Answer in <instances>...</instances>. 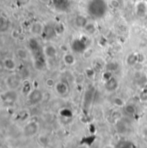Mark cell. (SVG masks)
I'll return each mask as SVG.
<instances>
[{"mask_svg":"<svg viewBox=\"0 0 147 148\" xmlns=\"http://www.w3.org/2000/svg\"><path fill=\"white\" fill-rule=\"evenodd\" d=\"M88 13L96 19L103 17L108 11V4L105 0H90L87 5Z\"/></svg>","mask_w":147,"mask_h":148,"instance_id":"cell-1","label":"cell"},{"mask_svg":"<svg viewBox=\"0 0 147 148\" xmlns=\"http://www.w3.org/2000/svg\"><path fill=\"white\" fill-rule=\"evenodd\" d=\"M22 84L21 77L17 74H10L5 78V84L8 90H16Z\"/></svg>","mask_w":147,"mask_h":148,"instance_id":"cell-2","label":"cell"},{"mask_svg":"<svg viewBox=\"0 0 147 148\" xmlns=\"http://www.w3.org/2000/svg\"><path fill=\"white\" fill-rule=\"evenodd\" d=\"M38 130H39V125L36 121H29L23 127L24 135L27 137H32L36 135Z\"/></svg>","mask_w":147,"mask_h":148,"instance_id":"cell-3","label":"cell"},{"mask_svg":"<svg viewBox=\"0 0 147 148\" xmlns=\"http://www.w3.org/2000/svg\"><path fill=\"white\" fill-rule=\"evenodd\" d=\"M45 30V26L41 22L36 21L29 26V32L34 36H42Z\"/></svg>","mask_w":147,"mask_h":148,"instance_id":"cell-4","label":"cell"},{"mask_svg":"<svg viewBox=\"0 0 147 148\" xmlns=\"http://www.w3.org/2000/svg\"><path fill=\"white\" fill-rule=\"evenodd\" d=\"M43 55L46 60H53L54 59L57 54H58V51L57 48L55 47V46L52 45V44H48L46 46H45L43 47Z\"/></svg>","mask_w":147,"mask_h":148,"instance_id":"cell-5","label":"cell"},{"mask_svg":"<svg viewBox=\"0 0 147 148\" xmlns=\"http://www.w3.org/2000/svg\"><path fill=\"white\" fill-rule=\"evenodd\" d=\"M43 97H44L43 92L40 90H39V89H34L29 94V101L32 104H37V103H40L42 101Z\"/></svg>","mask_w":147,"mask_h":148,"instance_id":"cell-6","label":"cell"},{"mask_svg":"<svg viewBox=\"0 0 147 148\" xmlns=\"http://www.w3.org/2000/svg\"><path fill=\"white\" fill-rule=\"evenodd\" d=\"M53 7L59 11H66L70 7L69 0H52Z\"/></svg>","mask_w":147,"mask_h":148,"instance_id":"cell-7","label":"cell"},{"mask_svg":"<svg viewBox=\"0 0 147 148\" xmlns=\"http://www.w3.org/2000/svg\"><path fill=\"white\" fill-rule=\"evenodd\" d=\"M54 88H55L56 92L60 96H66L69 91V87H68L67 84L65 82H62V81L57 82Z\"/></svg>","mask_w":147,"mask_h":148,"instance_id":"cell-8","label":"cell"},{"mask_svg":"<svg viewBox=\"0 0 147 148\" xmlns=\"http://www.w3.org/2000/svg\"><path fill=\"white\" fill-rule=\"evenodd\" d=\"M72 47H73L74 51H76L77 53H83V51L88 47V46L83 42V40L80 38V39H77L72 42Z\"/></svg>","mask_w":147,"mask_h":148,"instance_id":"cell-9","label":"cell"},{"mask_svg":"<svg viewBox=\"0 0 147 148\" xmlns=\"http://www.w3.org/2000/svg\"><path fill=\"white\" fill-rule=\"evenodd\" d=\"M3 66L9 72H14L16 68V63L11 58H5L3 60Z\"/></svg>","mask_w":147,"mask_h":148,"instance_id":"cell-10","label":"cell"},{"mask_svg":"<svg viewBox=\"0 0 147 148\" xmlns=\"http://www.w3.org/2000/svg\"><path fill=\"white\" fill-rule=\"evenodd\" d=\"M136 13L139 16H145L147 13V5L146 2L140 1L136 4Z\"/></svg>","mask_w":147,"mask_h":148,"instance_id":"cell-11","label":"cell"},{"mask_svg":"<svg viewBox=\"0 0 147 148\" xmlns=\"http://www.w3.org/2000/svg\"><path fill=\"white\" fill-rule=\"evenodd\" d=\"M74 23H75V25L77 28H79V29H84V27L86 26V24L89 22H88V19L84 16H83V15H77L76 16V18H75Z\"/></svg>","mask_w":147,"mask_h":148,"instance_id":"cell-12","label":"cell"},{"mask_svg":"<svg viewBox=\"0 0 147 148\" xmlns=\"http://www.w3.org/2000/svg\"><path fill=\"white\" fill-rule=\"evenodd\" d=\"M63 62L66 65V66H73L76 63V58L72 53H65L63 55Z\"/></svg>","mask_w":147,"mask_h":148,"instance_id":"cell-13","label":"cell"},{"mask_svg":"<svg viewBox=\"0 0 147 148\" xmlns=\"http://www.w3.org/2000/svg\"><path fill=\"white\" fill-rule=\"evenodd\" d=\"M16 54L17 56V58L23 61H25L29 59V53L28 50L24 47H19L16 49Z\"/></svg>","mask_w":147,"mask_h":148,"instance_id":"cell-14","label":"cell"},{"mask_svg":"<svg viewBox=\"0 0 147 148\" xmlns=\"http://www.w3.org/2000/svg\"><path fill=\"white\" fill-rule=\"evenodd\" d=\"M104 84H105V88L108 90L113 91V90H114L117 89V87H118V81H117L116 78H114L113 77L109 80H108L107 82H105Z\"/></svg>","mask_w":147,"mask_h":148,"instance_id":"cell-15","label":"cell"},{"mask_svg":"<svg viewBox=\"0 0 147 148\" xmlns=\"http://www.w3.org/2000/svg\"><path fill=\"white\" fill-rule=\"evenodd\" d=\"M3 97H4L7 101H16L17 98V94L16 93V90H9L7 92H5L4 94H3Z\"/></svg>","mask_w":147,"mask_h":148,"instance_id":"cell-16","label":"cell"},{"mask_svg":"<svg viewBox=\"0 0 147 148\" xmlns=\"http://www.w3.org/2000/svg\"><path fill=\"white\" fill-rule=\"evenodd\" d=\"M138 54L139 53H131L127 56L126 59V63L129 66H134L139 63L138 61Z\"/></svg>","mask_w":147,"mask_h":148,"instance_id":"cell-17","label":"cell"},{"mask_svg":"<svg viewBox=\"0 0 147 148\" xmlns=\"http://www.w3.org/2000/svg\"><path fill=\"white\" fill-rule=\"evenodd\" d=\"M8 28H9V21L7 18L2 16L0 17V31L3 33L8 29Z\"/></svg>","mask_w":147,"mask_h":148,"instance_id":"cell-18","label":"cell"},{"mask_svg":"<svg viewBox=\"0 0 147 148\" xmlns=\"http://www.w3.org/2000/svg\"><path fill=\"white\" fill-rule=\"evenodd\" d=\"M83 29L88 35H94L96 32V27L93 23H88Z\"/></svg>","mask_w":147,"mask_h":148,"instance_id":"cell-19","label":"cell"},{"mask_svg":"<svg viewBox=\"0 0 147 148\" xmlns=\"http://www.w3.org/2000/svg\"><path fill=\"white\" fill-rule=\"evenodd\" d=\"M103 60H96L95 61H94V63H93V68L96 70V71H101V70H103V67H104V66H103V64H102L101 65V63H103Z\"/></svg>","mask_w":147,"mask_h":148,"instance_id":"cell-20","label":"cell"},{"mask_svg":"<svg viewBox=\"0 0 147 148\" xmlns=\"http://www.w3.org/2000/svg\"><path fill=\"white\" fill-rule=\"evenodd\" d=\"M54 31L57 36L63 35V33L65 32V26L62 23H59L54 26Z\"/></svg>","mask_w":147,"mask_h":148,"instance_id":"cell-21","label":"cell"},{"mask_svg":"<svg viewBox=\"0 0 147 148\" xmlns=\"http://www.w3.org/2000/svg\"><path fill=\"white\" fill-rule=\"evenodd\" d=\"M29 47L31 48L32 51H35L37 52L39 50V47H40V45L39 43L36 41V40L35 39H31L30 41H29Z\"/></svg>","mask_w":147,"mask_h":148,"instance_id":"cell-22","label":"cell"},{"mask_svg":"<svg viewBox=\"0 0 147 148\" xmlns=\"http://www.w3.org/2000/svg\"><path fill=\"white\" fill-rule=\"evenodd\" d=\"M56 83H57V82H55V80H54L53 78H52V77L46 78V81H45V84H46V86L50 87V88L54 87V86H55V84H56Z\"/></svg>","mask_w":147,"mask_h":148,"instance_id":"cell-23","label":"cell"},{"mask_svg":"<svg viewBox=\"0 0 147 148\" xmlns=\"http://www.w3.org/2000/svg\"><path fill=\"white\" fill-rule=\"evenodd\" d=\"M125 110H126V112L127 114H133L135 113V111H136V109H135V107L133 105L128 104V105H126L125 107Z\"/></svg>","mask_w":147,"mask_h":148,"instance_id":"cell-24","label":"cell"},{"mask_svg":"<svg viewBox=\"0 0 147 148\" xmlns=\"http://www.w3.org/2000/svg\"><path fill=\"white\" fill-rule=\"evenodd\" d=\"M112 77H113V76H112V73L110 71H106L103 73V80L104 83L107 82L108 80H109Z\"/></svg>","mask_w":147,"mask_h":148,"instance_id":"cell-25","label":"cell"},{"mask_svg":"<svg viewBox=\"0 0 147 148\" xmlns=\"http://www.w3.org/2000/svg\"><path fill=\"white\" fill-rule=\"evenodd\" d=\"M93 53L92 49H91V48H90V47H87V48L83 51V58L88 59V58H90V57L91 56V53Z\"/></svg>","mask_w":147,"mask_h":148,"instance_id":"cell-26","label":"cell"},{"mask_svg":"<svg viewBox=\"0 0 147 148\" xmlns=\"http://www.w3.org/2000/svg\"><path fill=\"white\" fill-rule=\"evenodd\" d=\"M95 73H96V70H95L94 68H89V69H87V70L85 71L86 76H87L88 77H90V78L93 77Z\"/></svg>","mask_w":147,"mask_h":148,"instance_id":"cell-27","label":"cell"},{"mask_svg":"<svg viewBox=\"0 0 147 148\" xmlns=\"http://www.w3.org/2000/svg\"><path fill=\"white\" fill-rule=\"evenodd\" d=\"M110 6L113 9H119L120 7V3L119 0H111Z\"/></svg>","mask_w":147,"mask_h":148,"instance_id":"cell-28","label":"cell"},{"mask_svg":"<svg viewBox=\"0 0 147 148\" xmlns=\"http://www.w3.org/2000/svg\"><path fill=\"white\" fill-rule=\"evenodd\" d=\"M113 103H114L115 105L119 106V107L124 106V102H123V100H122L121 98H120V97H115V98L113 99Z\"/></svg>","mask_w":147,"mask_h":148,"instance_id":"cell-29","label":"cell"},{"mask_svg":"<svg viewBox=\"0 0 147 148\" xmlns=\"http://www.w3.org/2000/svg\"><path fill=\"white\" fill-rule=\"evenodd\" d=\"M12 36L14 37V38H18V36H19L18 32H17L16 30H14V31L12 32Z\"/></svg>","mask_w":147,"mask_h":148,"instance_id":"cell-30","label":"cell"},{"mask_svg":"<svg viewBox=\"0 0 147 148\" xmlns=\"http://www.w3.org/2000/svg\"><path fill=\"white\" fill-rule=\"evenodd\" d=\"M40 3H44V4H47L50 1H52V0H39Z\"/></svg>","mask_w":147,"mask_h":148,"instance_id":"cell-31","label":"cell"},{"mask_svg":"<svg viewBox=\"0 0 147 148\" xmlns=\"http://www.w3.org/2000/svg\"><path fill=\"white\" fill-rule=\"evenodd\" d=\"M144 90L147 91V82H146V83L144 84Z\"/></svg>","mask_w":147,"mask_h":148,"instance_id":"cell-32","label":"cell"},{"mask_svg":"<svg viewBox=\"0 0 147 148\" xmlns=\"http://www.w3.org/2000/svg\"><path fill=\"white\" fill-rule=\"evenodd\" d=\"M18 2H20V3H26L27 1H29V0H17Z\"/></svg>","mask_w":147,"mask_h":148,"instance_id":"cell-33","label":"cell"},{"mask_svg":"<svg viewBox=\"0 0 147 148\" xmlns=\"http://www.w3.org/2000/svg\"><path fill=\"white\" fill-rule=\"evenodd\" d=\"M78 148H88V147L85 146V145H83V146H80Z\"/></svg>","mask_w":147,"mask_h":148,"instance_id":"cell-34","label":"cell"}]
</instances>
